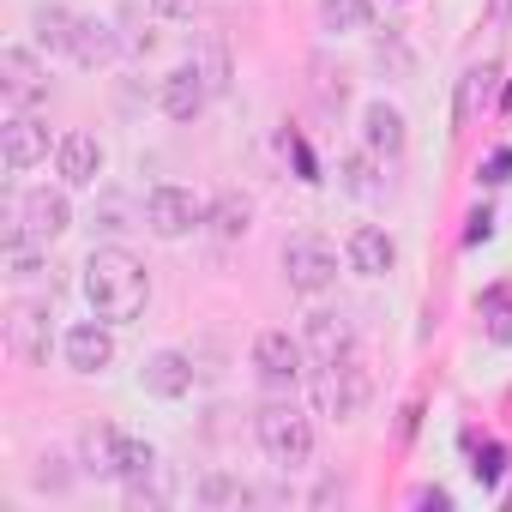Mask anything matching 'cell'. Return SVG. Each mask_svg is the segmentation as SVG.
Wrapping results in <instances>:
<instances>
[{"label":"cell","instance_id":"6da1fadb","mask_svg":"<svg viewBox=\"0 0 512 512\" xmlns=\"http://www.w3.org/2000/svg\"><path fill=\"white\" fill-rule=\"evenodd\" d=\"M85 302H91L97 320L127 326L151 302V272L133 260L127 247H91V260H85Z\"/></svg>","mask_w":512,"mask_h":512},{"label":"cell","instance_id":"7a4b0ae2","mask_svg":"<svg viewBox=\"0 0 512 512\" xmlns=\"http://www.w3.org/2000/svg\"><path fill=\"white\" fill-rule=\"evenodd\" d=\"M253 434H260V452L272 464H284V470L314 458V422L296 404H260V410H253Z\"/></svg>","mask_w":512,"mask_h":512},{"label":"cell","instance_id":"3957f363","mask_svg":"<svg viewBox=\"0 0 512 512\" xmlns=\"http://www.w3.org/2000/svg\"><path fill=\"white\" fill-rule=\"evenodd\" d=\"M368 398H374V380H368V368L356 356H338V362L314 368V404H320V416L350 422V416L368 410Z\"/></svg>","mask_w":512,"mask_h":512},{"label":"cell","instance_id":"277c9868","mask_svg":"<svg viewBox=\"0 0 512 512\" xmlns=\"http://www.w3.org/2000/svg\"><path fill=\"white\" fill-rule=\"evenodd\" d=\"M284 278L296 296H326L338 284V253L320 235H290L284 241Z\"/></svg>","mask_w":512,"mask_h":512},{"label":"cell","instance_id":"5b68a950","mask_svg":"<svg viewBox=\"0 0 512 512\" xmlns=\"http://www.w3.org/2000/svg\"><path fill=\"white\" fill-rule=\"evenodd\" d=\"M205 223V199L193 187H151L145 193V229L163 235V241H181Z\"/></svg>","mask_w":512,"mask_h":512},{"label":"cell","instance_id":"8992f818","mask_svg":"<svg viewBox=\"0 0 512 512\" xmlns=\"http://www.w3.org/2000/svg\"><path fill=\"white\" fill-rule=\"evenodd\" d=\"M302 362H308V344L290 338V332H260L253 338V374H260V386H272V392H290L302 380Z\"/></svg>","mask_w":512,"mask_h":512},{"label":"cell","instance_id":"52a82bcc","mask_svg":"<svg viewBox=\"0 0 512 512\" xmlns=\"http://www.w3.org/2000/svg\"><path fill=\"white\" fill-rule=\"evenodd\" d=\"M19 229L31 235V241H55V235H67L73 229V205H67V193L61 187H31L25 199H19Z\"/></svg>","mask_w":512,"mask_h":512},{"label":"cell","instance_id":"ba28073f","mask_svg":"<svg viewBox=\"0 0 512 512\" xmlns=\"http://www.w3.org/2000/svg\"><path fill=\"white\" fill-rule=\"evenodd\" d=\"M61 350H67L73 374H103L115 362V332H109V320H79V326H67Z\"/></svg>","mask_w":512,"mask_h":512},{"label":"cell","instance_id":"9c48e42d","mask_svg":"<svg viewBox=\"0 0 512 512\" xmlns=\"http://www.w3.org/2000/svg\"><path fill=\"white\" fill-rule=\"evenodd\" d=\"M49 308L43 302H13V314H7V344H13V356L19 362H49Z\"/></svg>","mask_w":512,"mask_h":512},{"label":"cell","instance_id":"30bf717a","mask_svg":"<svg viewBox=\"0 0 512 512\" xmlns=\"http://www.w3.org/2000/svg\"><path fill=\"white\" fill-rule=\"evenodd\" d=\"M157 103H163L169 121H199V109L211 103V85H205V73L187 61V67H175V73L157 85Z\"/></svg>","mask_w":512,"mask_h":512},{"label":"cell","instance_id":"8fae6325","mask_svg":"<svg viewBox=\"0 0 512 512\" xmlns=\"http://www.w3.org/2000/svg\"><path fill=\"white\" fill-rule=\"evenodd\" d=\"M302 344H308V356H314V362H338V356H356V326H350L344 314L320 308V314H308Z\"/></svg>","mask_w":512,"mask_h":512},{"label":"cell","instance_id":"7c38bea8","mask_svg":"<svg viewBox=\"0 0 512 512\" xmlns=\"http://www.w3.org/2000/svg\"><path fill=\"white\" fill-rule=\"evenodd\" d=\"M103 145L91 139V133H67L61 145H55V169H61V181L67 187H97V175H103Z\"/></svg>","mask_w":512,"mask_h":512},{"label":"cell","instance_id":"4fadbf2b","mask_svg":"<svg viewBox=\"0 0 512 512\" xmlns=\"http://www.w3.org/2000/svg\"><path fill=\"white\" fill-rule=\"evenodd\" d=\"M0 157H7V169H37L49 157V127L31 115H13L0 127Z\"/></svg>","mask_w":512,"mask_h":512},{"label":"cell","instance_id":"5bb4252c","mask_svg":"<svg viewBox=\"0 0 512 512\" xmlns=\"http://www.w3.org/2000/svg\"><path fill=\"white\" fill-rule=\"evenodd\" d=\"M139 380H145L151 398H187V392H193V356H181V350H157V356H145Z\"/></svg>","mask_w":512,"mask_h":512},{"label":"cell","instance_id":"9a60e30c","mask_svg":"<svg viewBox=\"0 0 512 512\" xmlns=\"http://www.w3.org/2000/svg\"><path fill=\"white\" fill-rule=\"evenodd\" d=\"M392 266H398V241H392L386 229L362 223V229L350 235V272H362V278H386Z\"/></svg>","mask_w":512,"mask_h":512},{"label":"cell","instance_id":"2e32d148","mask_svg":"<svg viewBox=\"0 0 512 512\" xmlns=\"http://www.w3.org/2000/svg\"><path fill=\"white\" fill-rule=\"evenodd\" d=\"M0 91H7V103H37L49 91L31 49H0Z\"/></svg>","mask_w":512,"mask_h":512},{"label":"cell","instance_id":"e0dca14e","mask_svg":"<svg viewBox=\"0 0 512 512\" xmlns=\"http://www.w3.org/2000/svg\"><path fill=\"white\" fill-rule=\"evenodd\" d=\"M404 139H410V133H404V115H398L386 97L362 109V145H368L374 157H398V151H404Z\"/></svg>","mask_w":512,"mask_h":512},{"label":"cell","instance_id":"ac0fdd59","mask_svg":"<svg viewBox=\"0 0 512 512\" xmlns=\"http://www.w3.org/2000/svg\"><path fill=\"white\" fill-rule=\"evenodd\" d=\"M205 229H211L217 241H241V235L253 229V199H247L241 187H223V193L205 205Z\"/></svg>","mask_w":512,"mask_h":512},{"label":"cell","instance_id":"d6986e66","mask_svg":"<svg viewBox=\"0 0 512 512\" xmlns=\"http://www.w3.org/2000/svg\"><path fill=\"white\" fill-rule=\"evenodd\" d=\"M31 31H37V49H49V55H73L79 13H67L61 0H43V7L31 13Z\"/></svg>","mask_w":512,"mask_h":512},{"label":"cell","instance_id":"ffe728a7","mask_svg":"<svg viewBox=\"0 0 512 512\" xmlns=\"http://www.w3.org/2000/svg\"><path fill=\"white\" fill-rule=\"evenodd\" d=\"M115 49H121V37H115L109 19H79V37H73V61L79 67H109Z\"/></svg>","mask_w":512,"mask_h":512},{"label":"cell","instance_id":"44dd1931","mask_svg":"<svg viewBox=\"0 0 512 512\" xmlns=\"http://www.w3.org/2000/svg\"><path fill=\"white\" fill-rule=\"evenodd\" d=\"M157 470V446L139 434H115V482H145Z\"/></svg>","mask_w":512,"mask_h":512},{"label":"cell","instance_id":"7402d4cb","mask_svg":"<svg viewBox=\"0 0 512 512\" xmlns=\"http://www.w3.org/2000/svg\"><path fill=\"white\" fill-rule=\"evenodd\" d=\"M368 0H320V31H332V37H344V31H362L368 25Z\"/></svg>","mask_w":512,"mask_h":512},{"label":"cell","instance_id":"603a6c76","mask_svg":"<svg viewBox=\"0 0 512 512\" xmlns=\"http://www.w3.org/2000/svg\"><path fill=\"white\" fill-rule=\"evenodd\" d=\"M193 67L205 73L211 97H223V91H229V49H223V37H205V43H199V55H193Z\"/></svg>","mask_w":512,"mask_h":512},{"label":"cell","instance_id":"cb8c5ba5","mask_svg":"<svg viewBox=\"0 0 512 512\" xmlns=\"http://www.w3.org/2000/svg\"><path fill=\"white\" fill-rule=\"evenodd\" d=\"M115 434L121 428H91L85 434V470L91 476H115Z\"/></svg>","mask_w":512,"mask_h":512},{"label":"cell","instance_id":"d4e9b609","mask_svg":"<svg viewBox=\"0 0 512 512\" xmlns=\"http://www.w3.org/2000/svg\"><path fill=\"white\" fill-rule=\"evenodd\" d=\"M482 320H488V338H494V344H512V296H506V290H488Z\"/></svg>","mask_w":512,"mask_h":512},{"label":"cell","instance_id":"484cf974","mask_svg":"<svg viewBox=\"0 0 512 512\" xmlns=\"http://www.w3.org/2000/svg\"><path fill=\"white\" fill-rule=\"evenodd\" d=\"M314 91H320V109H344L350 103V79L332 73L326 61H314Z\"/></svg>","mask_w":512,"mask_h":512},{"label":"cell","instance_id":"4316f807","mask_svg":"<svg viewBox=\"0 0 512 512\" xmlns=\"http://www.w3.org/2000/svg\"><path fill=\"white\" fill-rule=\"evenodd\" d=\"M199 500H205V506H229V500H247V488H241L235 476H205V482H199Z\"/></svg>","mask_w":512,"mask_h":512},{"label":"cell","instance_id":"83f0119b","mask_svg":"<svg viewBox=\"0 0 512 512\" xmlns=\"http://www.w3.org/2000/svg\"><path fill=\"white\" fill-rule=\"evenodd\" d=\"M344 187H350V193H374V163H368L362 151L344 157Z\"/></svg>","mask_w":512,"mask_h":512},{"label":"cell","instance_id":"f1b7e54d","mask_svg":"<svg viewBox=\"0 0 512 512\" xmlns=\"http://www.w3.org/2000/svg\"><path fill=\"white\" fill-rule=\"evenodd\" d=\"M374 61H380V67L392 61L398 73H410V55H404V43H398V37H380V43H374Z\"/></svg>","mask_w":512,"mask_h":512},{"label":"cell","instance_id":"f546056e","mask_svg":"<svg viewBox=\"0 0 512 512\" xmlns=\"http://www.w3.org/2000/svg\"><path fill=\"white\" fill-rule=\"evenodd\" d=\"M61 464H67V458H55V452H49V458H43V470H37V488H55V494H61V488L73 482V476H67Z\"/></svg>","mask_w":512,"mask_h":512},{"label":"cell","instance_id":"4dcf8cb0","mask_svg":"<svg viewBox=\"0 0 512 512\" xmlns=\"http://www.w3.org/2000/svg\"><path fill=\"white\" fill-rule=\"evenodd\" d=\"M151 13H157V19H193L199 0H151Z\"/></svg>","mask_w":512,"mask_h":512},{"label":"cell","instance_id":"1f68e13d","mask_svg":"<svg viewBox=\"0 0 512 512\" xmlns=\"http://www.w3.org/2000/svg\"><path fill=\"white\" fill-rule=\"evenodd\" d=\"M494 235V211L482 205V211H470V229H464V241H488Z\"/></svg>","mask_w":512,"mask_h":512},{"label":"cell","instance_id":"d6a6232c","mask_svg":"<svg viewBox=\"0 0 512 512\" xmlns=\"http://www.w3.org/2000/svg\"><path fill=\"white\" fill-rule=\"evenodd\" d=\"M470 470H476V482H494V476H500V452H494V446H482Z\"/></svg>","mask_w":512,"mask_h":512},{"label":"cell","instance_id":"836d02e7","mask_svg":"<svg viewBox=\"0 0 512 512\" xmlns=\"http://www.w3.org/2000/svg\"><path fill=\"white\" fill-rule=\"evenodd\" d=\"M410 500H416V506H428V512H446V506H452V494H446V488H416Z\"/></svg>","mask_w":512,"mask_h":512},{"label":"cell","instance_id":"e575fe53","mask_svg":"<svg viewBox=\"0 0 512 512\" xmlns=\"http://www.w3.org/2000/svg\"><path fill=\"white\" fill-rule=\"evenodd\" d=\"M506 175H512V151H500V157L488 163V181H506Z\"/></svg>","mask_w":512,"mask_h":512},{"label":"cell","instance_id":"d590c367","mask_svg":"<svg viewBox=\"0 0 512 512\" xmlns=\"http://www.w3.org/2000/svg\"><path fill=\"white\" fill-rule=\"evenodd\" d=\"M494 13H500V19H506V13H512V0H494Z\"/></svg>","mask_w":512,"mask_h":512}]
</instances>
